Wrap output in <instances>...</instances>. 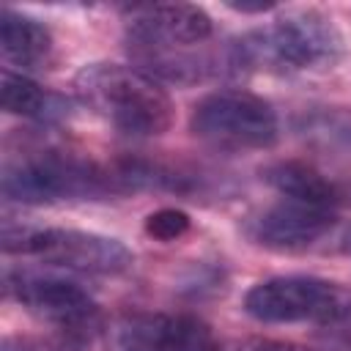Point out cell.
Here are the masks:
<instances>
[{
  "label": "cell",
  "instance_id": "cell-1",
  "mask_svg": "<svg viewBox=\"0 0 351 351\" xmlns=\"http://www.w3.org/2000/svg\"><path fill=\"white\" fill-rule=\"evenodd\" d=\"M233 66L263 71H326L346 58V38L318 8H291L269 27L244 33L230 47Z\"/></svg>",
  "mask_w": 351,
  "mask_h": 351
},
{
  "label": "cell",
  "instance_id": "cell-2",
  "mask_svg": "<svg viewBox=\"0 0 351 351\" xmlns=\"http://www.w3.org/2000/svg\"><path fill=\"white\" fill-rule=\"evenodd\" d=\"M77 99L110 126L134 137H156L173 126L170 93L143 69L123 63H88L74 74Z\"/></svg>",
  "mask_w": 351,
  "mask_h": 351
},
{
  "label": "cell",
  "instance_id": "cell-3",
  "mask_svg": "<svg viewBox=\"0 0 351 351\" xmlns=\"http://www.w3.org/2000/svg\"><path fill=\"white\" fill-rule=\"evenodd\" d=\"M112 170L80 159L63 151H36L5 162L3 195L16 203H58V200H88L115 192Z\"/></svg>",
  "mask_w": 351,
  "mask_h": 351
},
{
  "label": "cell",
  "instance_id": "cell-4",
  "mask_svg": "<svg viewBox=\"0 0 351 351\" xmlns=\"http://www.w3.org/2000/svg\"><path fill=\"white\" fill-rule=\"evenodd\" d=\"M3 252L38 258L49 266L82 274H123L134 263V255L123 241L77 228H36L5 222Z\"/></svg>",
  "mask_w": 351,
  "mask_h": 351
},
{
  "label": "cell",
  "instance_id": "cell-5",
  "mask_svg": "<svg viewBox=\"0 0 351 351\" xmlns=\"http://www.w3.org/2000/svg\"><path fill=\"white\" fill-rule=\"evenodd\" d=\"M244 313L261 324H340L351 318V288L307 274L269 277L247 291Z\"/></svg>",
  "mask_w": 351,
  "mask_h": 351
},
{
  "label": "cell",
  "instance_id": "cell-6",
  "mask_svg": "<svg viewBox=\"0 0 351 351\" xmlns=\"http://www.w3.org/2000/svg\"><path fill=\"white\" fill-rule=\"evenodd\" d=\"M189 132L219 151H261L280 137L274 107L250 90L206 93L189 115Z\"/></svg>",
  "mask_w": 351,
  "mask_h": 351
},
{
  "label": "cell",
  "instance_id": "cell-7",
  "mask_svg": "<svg viewBox=\"0 0 351 351\" xmlns=\"http://www.w3.org/2000/svg\"><path fill=\"white\" fill-rule=\"evenodd\" d=\"M3 288L8 299L22 304L38 321L52 324L58 332L90 337L104 329L96 299L74 280L36 269H5Z\"/></svg>",
  "mask_w": 351,
  "mask_h": 351
},
{
  "label": "cell",
  "instance_id": "cell-8",
  "mask_svg": "<svg viewBox=\"0 0 351 351\" xmlns=\"http://www.w3.org/2000/svg\"><path fill=\"white\" fill-rule=\"evenodd\" d=\"M104 351H208V324L186 313L132 310L104 321L99 335Z\"/></svg>",
  "mask_w": 351,
  "mask_h": 351
},
{
  "label": "cell",
  "instance_id": "cell-9",
  "mask_svg": "<svg viewBox=\"0 0 351 351\" xmlns=\"http://www.w3.org/2000/svg\"><path fill=\"white\" fill-rule=\"evenodd\" d=\"M337 217L332 208H318L280 197L244 217V236L269 252H304L315 247L335 228Z\"/></svg>",
  "mask_w": 351,
  "mask_h": 351
},
{
  "label": "cell",
  "instance_id": "cell-10",
  "mask_svg": "<svg viewBox=\"0 0 351 351\" xmlns=\"http://www.w3.org/2000/svg\"><path fill=\"white\" fill-rule=\"evenodd\" d=\"M211 16L195 3H154L134 5L126 19L132 47L145 49H186L211 36Z\"/></svg>",
  "mask_w": 351,
  "mask_h": 351
},
{
  "label": "cell",
  "instance_id": "cell-11",
  "mask_svg": "<svg viewBox=\"0 0 351 351\" xmlns=\"http://www.w3.org/2000/svg\"><path fill=\"white\" fill-rule=\"evenodd\" d=\"M0 52L11 66H19L22 71H38L49 69L55 63V38L47 25L38 19L3 8L0 11Z\"/></svg>",
  "mask_w": 351,
  "mask_h": 351
},
{
  "label": "cell",
  "instance_id": "cell-12",
  "mask_svg": "<svg viewBox=\"0 0 351 351\" xmlns=\"http://www.w3.org/2000/svg\"><path fill=\"white\" fill-rule=\"evenodd\" d=\"M263 181L285 200H296V203H307V206H318V208H332L343 203V189L340 184H335L329 176H324L321 170H315L307 162L299 159H280L271 162L261 170Z\"/></svg>",
  "mask_w": 351,
  "mask_h": 351
},
{
  "label": "cell",
  "instance_id": "cell-13",
  "mask_svg": "<svg viewBox=\"0 0 351 351\" xmlns=\"http://www.w3.org/2000/svg\"><path fill=\"white\" fill-rule=\"evenodd\" d=\"M0 101L8 115H19L30 121H55L66 112V104L58 93L41 88L25 71H14V69H3Z\"/></svg>",
  "mask_w": 351,
  "mask_h": 351
},
{
  "label": "cell",
  "instance_id": "cell-14",
  "mask_svg": "<svg viewBox=\"0 0 351 351\" xmlns=\"http://www.w3.org/2000/svg\"><path fill=\"white\" fill-rule=\"evenodd\" d=\"M3 351H93L88 337L69 335V332H49V335H14L5 337Z\"/></svg>",
  "mask_w": 351,
  "mask_h": 351
},
{
  "label": "cell",
  "instance_id": "cell-15",
  "mask_svg": "<svg viewBox=\"0 0 351 351\" xmlns=\"http://www.w3.org/2000/svg\"><path fill=\"white\" fill-rule=\"evenodd\" d=\"M192 228V219L181 208H156L145 217V233L156 241H176Z\"/></svg>",
  "mask_w": 351,
  "mask_h": 351
},
{
  "label": "cell",
  "instance_id": "cell-16",
  "mask_svg": "<svg viewBox=\"0 0 351 351\" xmlns=\"http://www.w3.org/2000/svg\"><path fill=\"white\" fill-rule=\"evenodd\" d=\"M208 351H313L293 340H274V337H230V340H214Z\"/></svg>",
  "mask_w": 351,
  "mask_h": 351
},
{
  "label": "cell",
  "instance_id": "cell-17",
  "mask_svg": "<svg viewBox=\"0 0 351 351\" xmlns=\"http://www.w3.org/2000/svg\"><path fill=\"white\" fill-rule=\"evenodd\" d=\"M230 11H239V14H263V11H271L274 3H228Z\"/></svg>",
  "mask_w": 351,
  "mask_h": 351
},
{
  "label": "cell",
  "instance_id": "cell-18",
  "mask_svg": "<svg viewBox=\"0 0 351 351\" xmlns=\"http://www.w3.org/2000/svg\"><path fill=\"white\" fill-rule=\"evenodd\" d=\"M343 250H346V252L351 255V228H348V230L343 233Z\"/></svg>",
  "mask_w": 351,
  "mask_h": 351
}]
</instances>
